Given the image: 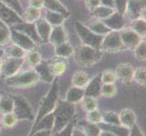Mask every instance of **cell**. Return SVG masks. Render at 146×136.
<instances>
[{"instance_id": "c3c4849f", "label": "cell", "mask_w": 146, "mask_h": 136, "mask_svg": "<svg viewBox=\"0 0 146 136\" xmlns=\"http://www.w3.org/2000/svg\"><path fill=\"white\" fill-rule=\"evenodd\" d=\"M127 1L128 0H113L115 11L120 14H123L125 12V8H126Z\"/></svg>"}, {"instance_id": "4dcf8cb0", "label": "cell", "mask_w": 146, "mask_h": 136, "mask_svg": "<svg viewBox=\"0 0 146 136\" xmlns=\"http://www.w3.org/2000/svg\"><path fill=\"white\" fill-rule=\"evenodd\" d=\"M55 55L58 57L65 58L71 56L74 54V48L71 44H69L67 42H64L63 44H60L58 45H55Z\"/></svg>"}, {"instance_id": "d6a6232c", "label": "cell", "mask_w": 146, "mask_h": 136, "mask_svg": "<svg viewBox=\"0 0 146 136\" xmlns=\"http://www.w3.org/2000/svg\"><path fill=\"white\" fill-rule=\"evenodd\" d=\"M130 28L132 30H133L135 33H137L141 37L145 36V32H146L145 19L137 18V19L132 20Z\"/></svg>"}, {"instance_id": "9f6ffc18", "label": "cell", "mask_w": 146, "mask_h": 136, "mask_svg": "<svg viewBox=\"0 0 146 136\" xmlns=\"http://www.w3.org/2000/svg\"><path fill=\"white\" fill-rule=\"evenodd\" d=\"M99 136H116V135L113 134V133H111L110 131H106V130H101V133H100Z\"/></svg>"}, {"instance_id": "d590c367", "label": "cell", "mask_w": 146, "mask_h": 136, "mask_svg": "<svg viewBox=\"0 0 146 136\" xmlns=\"http://www.w3.org/2000/svg\"><path fill=\"white\" fill-rule=\"evenodd\" d=\"M44 19H46L52 27H56V26H62V24L64 22V20L66 18L60 14L47 11L46 17Z\"/></svg>"}, {"instance_id": "94428289", "label": "cell", "mask_w": 146, "mask_h": 136, "mask_svg": "<svg viewBox=\"0 0 146 136\" xmlns=\"http://www.w3.org/2000/svg\"><path fill=\"white\" fill-rule=\"evenodd\" d=\"M0 132H1V124H0Z\"/></svg>"}, {"instance_id": "680465c9", "label": "cell", "mask_w": 146, "mask_h": 136, "mask_svg": "<svg viewBox=\"0 0 146 136\" xmlns=\"http://www.w3.org/2000/svg\"><path fill=\"white\" fill-rule=\"evenodd\" d=\"M1 64H2V58L0 56V66H1Z\"/></svg>"}, {"instance_id": "816d5d0a", "label": "cell", "mask_w": 146, "mask_h": 136, "mask_svg": "<svg viewBox=\"0 0 146 136\" xmlns=\"http://www.w3.org/2000/svg\"><path fill=\"white\" fill-rule=\"evenodd\" d=\"M29 2V7H35V8H38L41 9L44 7V2L43 0H28Z\"/></svg>"}, {"instance_id": "484cf974", "label": "cell", "mask_w": 146, "mask_h": 136, "mask_svg": "<svg viewBox=\"0 0 146 136\" xmlns=\"http://www.w3.org/2000/svg\"><path fill=\"white\" fill-rule=\"evenodd\" d=\"M86 27L94 34H99V36H103L111 31V30L104 24L102 20H99V19L91 21L86 25Z\"/></svg>"}, {"instance_id": "2e32d148", "label": "cell", "mask_w": 146, "mask_h": 136, "mask_svg": "<svg viewBox=\"0 0 146 136\" xmlns=\"http://www.w3.org/2000/svg\"><path fill=\"white\" fill-rule=\"evenodd\" d=\"M102 21L111 31H120L124 26V18L123 14H120L116 11H114L109 17Z\"/></svg>"}, {"instance_id": "5bb4252c", "label": "cell", "mask_w": 146, "mask_h": 136, "mask_svg": "<svg viewBox=\"0 0 146 136\" xmlns=\"http://www.w3.org/2000/svg\"><path fill=\"white\" fill-rule=\"evenodd\" d=\"M34 24L40 41H42L44 43H47L53 27L44 18H39Z\"/></svg>"}, {"instance_id": "277c9868", "label": "cell", "mask_w": 146, "mask_h": 136, "mask_svg": "<svg viewBox=\"0 0 146 136\" xmlns=\"http://www.w3.org/2000/svg\"><path fill=\"white\" fill-rule=\"evenodd\" d=\"M6 84L13 88H28L36 84L39 76L35 69H30L21 73H17L13 76L6 78Z\"/></svg>"}, {"instance_id": "836d02e7", "label": "cell", "mask_w": 146, "mask_h": 136, "mask_svg": "<svg viewBox=\"0 0 146 136\" xmlns=\"http://www.w3.org/2000/svg\"><path fill=\"white\" fill-rule=\"evenodd\" d=\"M25 58H26L27 64L30 66H33V67H36V65H38L42 62L41 54L35 49L27 51V53H26V55H25Z\"/></svg>"}, {"instance_id": "91938a15", "label": "cell", "mask_w": 146, "mask_h": 136, "mask_svg": "<svg viewBox=\"0 0 146 136\" xmlns=\"http://www.w3.org/2000/svg\"><path fill=\"white\" fill-rule=\"evenodd\" d=\"M1 51H2V48H1V45H0V53H1Z\"/></svg>"}, {"instance_id": "ba28073f", "label": "cell", "mask_w": 146, "mask_h": 136, "mask_svg": "<svg viewBox=\"0 0 146 136\" xmlns=\"http://www.w3.org/2000/svg\"><path fill=\"white\" fill-rule=\"evenodd\" d=\"M25 58H14L7 57L5 60H2L1 66H0V73L5 78L13 76L14 74L19 72L20 68L22 67Z\"/></svg>"}, {"instance_id": "83f0119b", "label": "cell", "mask_w": 146, "mask_h": 136, "mask_svg": "<svg viewBox=\"0 0 146 136\" xmlns=\"http://www.w3.org/2000/svg\"><path fill=\"white\" fill-rule=\"evenodd\" d=\"M14 110V99L12 96L2 94L0 97V113L7 114L13 113Z\"/></svg>"}, {"instance_id": "60d3db41", "label": "cell", "mask_w": 146, "mask_h": 136, "mask_svg": "<svg viewBox=\"0 0 146 136\" xmlns=\"http://www.w3.org/2000/svg\"><path fill=\"white\" fill-rule=\"evenodd\" d=\"M138 84L140 85H145L146 84V70L145 67H139L133 72V78Z\"/></svg>"}, {"instance_id": "44dd1931", "label": "cell", "mask_w": 146, "mask_h": 136, "mask_svg": "<svg viewBox=\"0 0 146 136\" xmlns=\"http://www.w3.org/2000/svg\"><path fill=\"white\" fill-rule=\"evenodd\" d=\"M120 123L122 126L131 129L136 124V115L131 109H124L119 114Z\"/></svg>"}, {"instance_id": "6125c7cd", "label": "cell", "mask_w": 146, "mask_h": 136, "mask_svg": "<svg viewBox=\"0 0 146 136\" xmlns=\"http://www.w3.org/2000/svg\"><path fill=\"white\" fill-rule=\"evenodd\" d=\"M1 95H2V93H1V92H0V97H1Z\"/></svg>"}, {"instance_id": "603a6c76", "label": "cell", "mask_w": 146, "mask_h": 136, "mask_svg": "<svg viewBox=\"0 0 146 136\" xmlns=\"http://www.w3.org/2000/svg\"><path fill=\"white\" fill-rule=\"evenodd\" d=\"M84 96V90L83 88L73 86L68 90V92L66 94V97H65V101L69 103L74 104L81 102Z\"/></svg>"}, {"instance_id": "681fc988", "label": "cell", "mask_w": 146, "mask_h": 136, "mask_svg": "<svg viewBox=\"0 0 146 136\" xmlns=\"http://www.w3.org/2000/svg\"><path fill=\"white\" fill-rule=\"evenodd\" d=\"M101 5L100 0H85V6L90 12L93 11L94 8H96Z\"/></svg>"}, {"instance_id": "4316f807", "label": "cell", "mask_w": 146, "mask_h": 136, "mask_svg": "<svg viewBox=\"0 0 146 136\" xmlns=\"http://www.w3.org/2000/svg\"><path fill=\"white\" fill-rule=\"evenodd\" d=\"M21 17L24 22L33 24L41 17V9L29 7L24 11Z\"/></svg>"}, {"instance_id": "f907efd6", "label": "cell", "mask_w": 146, "mask_h": 136, "mask_svg": "<svg viewBox=\"0 0 146 136\" xmlns=\"http://www.w3.org/2000/svg\"><path fill=\"white\" fill-rule=\"evenodd\" d=\"M128 136H144V134L143 133V132L140 130V128L137 125L135 124L134 126H133L130 129V133Z\"/></svg>"}, {"instance_id": "30bf717a", "label": "cell", "mask_w": 146, "mask_h": 136, "mask_svg": "<svg viewBox=\"0 0 146 136\" xmlns=\"http://www.w3.org/2000/svg\"><path fill=\"white\" fill-rule=\"evenodd\" d=\"M0 20L7 27H12L24 22L19 15H17L13 9L3 4L1 1H0Z\"/></svg>"}, {"instance_id": "7a4b0ae2", "label": "cell", "mask_w": 146, "mask_h": 136, "mask_svg": "<svg viewBox=\"0 0 146 136\" xmlns=\"http://www.w3.org/2000/svg\"><path fill=\"white\" fill-rule=\"evenodd\" d=\"M75 62L83 67L92 66L102 59V53L100 50L93 48L88 45L82 44L74 50Z\"/></svg>"}, {"instance_id": "5b68a950", "label": "cell", "mask_w": 146, "mask_h": 136, "mask_svg": "<svg viewBox=\"0 0 146 136\" xmlns=\"http://www.w3.org/2000/svg\"><path fill=\"white\" fill-rule=\"evenodd\" d=\"M75 30H76V33L78 34L79 38L81 39V41L83 44L88 45V46H91L93 48L98 49L100 50L101 44L103 41V36H99V34H94L85 25L76 22L74 25Z\"/></svg>"}, {"instance_id": "f1b7e54d", "label": "cell", "mask_w": 146, "mask_h": 136, "mask_svg": "<svg viewBox=\"0 0 146 136\" xmlns=\"http://www.w3.org/2000/svg\"><path fill=\"white\" fill-rule=\"evenodd\" d=\"M89 76L83 71H76L72 77L73 86L84 89L89 82Z\"/></svg>"}, {"instance_id": "1f68e13d", "label": "cell", "mask_w": 146, "mask_h": 136, "mask_svg": "<svg viewBox=\"0 0 146 136\" xmlns=\"http://www.w3.org/2000/svg\"><path fill=\"white\" fill-rule=\"evenodd\" d=\"M5 53L8 57L14 58H25V55H26V51L15 44L8 45L5 50Z\"/></svg>"}, {"instance_id": "6f0895ef", "label": "cell", "mask_w": 146, "mask_h": 136, "mask_svg": "<svg viewBox=\"0 0 146 136\" xmlns=\"http://www.w3.org/2000/svg\"><path fill=\"white\" fill-rule=\"evenodd\" d=\"M3 26H5V24L1 21V20H0V27H3ZM6 26H7V25H6Z\"/></svg>"}, {"instance_id": "52a82bcc", "label": "cell", "mask_w": 146, "mask_h": 136, "mask_svg": "<svg viewBox=\"0 0 146 136\" xmlns=\"http://www.w3.org/2000/svg\"><path fill=\"white\" fill-rule=\"evenodd\" d=\"M14 99L13 113L17 116V120H34L35 116L33 109L26 98L22 96H12Z\"/></svg>"}, {"instance_id": "f6af8a7d", "label": "cell", "mask_w": 146, "mask_h": 136, "mask_svg": "<svg viewBox=\"0 0 146 136\" xmlns=\"http://www.w3.org/2000/svg\"><path fill=\"white\" fill-rule=\"evenodd\" d=\"M100 76L103 84H113L116 81V75L114 71H112V70H105Z\"/></svg>"}, {"instance_id": "f35d334b", "label": "cell", "mask_w": 146, "mask_h": 136, "mask_svg": "<svg viewBox=\"0 0 146 136\" xmlns=\"http://www.w3.org/2000/svg\"><path fill=\"white\" fill-rule=\"evenodd\" d=\"M18 122L17 116L14 113H10L7 114H3V117L1 119V123L5 127L7 128H12L16 125Z\"/></svg>"}, {"instance_id": "f5cc1de1", "label": "cell", "mask_w": 146, "mask_h": 136, "mask_svg": "<svg viewBox=\"0 0 146 136\" xmlns=\"http://www.w3.org/2000/svg\"><path fill=\"white\" fill-rule=\"evenodd\" d=\"M52 130H40L35 132L30 136H51Z\"/></svg>"}, {"instance_id": "b9f144b4", "label": "cell", "mask_w": 146, "mask_h": 136, "mask_svg": "<svg viewBox=\"0 0 146 136\" xmlns=\"http://www.w3.org/2000/svg\"><path fill=\"white\" fill-rule=\"evenodd\" d=\"M116 87L113 84H103L101 88V95L104 97H113L116 94Z\"/></svg>"}, {"instance_id": "ffe728a7", "label": "cell", "mask_w": 146, "mask_h": 136, "mask_svg": "<svg viewBox=\"0 0 146 136\" xmlns=\"http://www.w3.org/2000/svg\"><path fill=\"white\" fill-rule=\"evenodd\" d=\"M12 28L15 30H17V31H19V32H22L25 34H27V36H28L30 38H32L36 43L37 41H40L34 23L30 24V23L22 22V23L15 25V26H12Z\"/></svg>"}, {"instance_id": "cb8c5ba5", "label": "cell", "mask_w": 146, "mask_h": 136, "mask_svg": "<svg viewBox=\"0 0 146 136\" xmlns=\"http://www.w3.org/2000/svg\"><path fill=\"white\" fill-rule=\"evenodd\" d=\"M98 125H99V127L101 128V130L110 131L111 133H113L116 136H128L129 133H130V129H128L126 127H123L121 124H118V125L105 124V123L101 122L100 123H98Z\"/></svg>"}, {"instance_id": "db71d44e", "label": "cell", "mask_w": 146, "mask_h": 136, "mask_svg": "<svg viewBox=\"0 0 146 136\" xmlns=\"http://www.w3.org/2000/svg\"><path fill=\"white\" fill-rule=\"evenodd\" d=\"M100 3H101L102 6L114 8V2H113V0H100Z\"/></svg>"}, {"instance_id": "8d00e7d4", "label": "cell", "mask_w": 146, "mask_h": 136, "mask_svg": "<svg viewBox=\"0 0 146 136\" xmlns=\"http://www.w3.org/2000/svg\"><path fill=\"white\" fill-rule=\"evenodd\" d=\"M102 123L105 124H113L118 125L120 123L119 114L114 112H105L102 113Z\"/></svg>"}, {"instance_id": "9c48e42d", "label": "cell", "mask_w": 146, "mask_h": 136, "mask_svg": "<svg viewBox=\"0 0 146 136\" xmlns=\"http://www.w3.org/2000/svg\"><path fill=\"white\" fill-rule=\"evenodd\" d=\"M10 38L15 44L18 45L19 47L24 49L25 51H30L36 47V42L28 36L22 32H19L17 30L10 29Z\"/></svg>"}, {"instance_id": "6da1fadb", "label": "cell", "mask_w": 146, "mask_h": 136, "mask_svg": "<svg viewBox=\"0 0 146 136\" xmlns=\"http://www.w3.org/2000/svg\"><path fill=\"white\" fill-rule=\"evenodd\" d=\"M53 113L54 118L53 131L57 133L64 129L72 121L74 114V106L73 103H69L66 101L64 102L57 100Z\"/></svg>"}, {"instance_id": "d6986e66", "label": "cell", "mask_w": 146, "mask_h": 136, "mask_svg": "<svg viewBox=\"0 0 146 136\" xmlns=\"http://www.w3.org/2000/svg\"><path fill=\"white\" fill-rule=\"evenodd\" d=\"M35 70L37 73L39 79H42L44 82L46 83H52L54 82V75L53 74L51 71V67H50V64L46 62H41L38 65L35 67Z\"/></svg>"}, {"instance_id": "11a10c76", "label": "cell", "mask_w": 146, "mask_h": 136, "mask_svg": "<svg viewBox=\"0 0 146 136\" xmlns=\"http://www.w3.org/2000/svg\"><path fill=\"white\" fill-rule=\"evenodd\" d=\"M71 136H86V135H85V133L83 132L82 130L77 129V128H74L72 131Z\"/></svg>"}, {"instance_id": "f546056e", "label": "cell", "mask_w": 146, "mask_h": 136, "mask_svg": "<svg viewBox=\"0 0 146 136\" xmlns=\"http://www.w3.org/2000/svg\"><path fill=\"white\" fill-rule=\"evenodd\" d=\"M114 11H115L114 8L104 7V6H102V5H100L99 7H97L96 8H94L93 11H91V15L96 19L104 20L107 17H109Z\"/></svg>"}, {"instance_id": "3957f363", "label": "cell", "mask_w": 146, "mask_h": 136, "mask_svg": "<svg viewBox=\"0 0 146 136\" xmlns=\"http://www.w3.org/2000/svg\"><path fill=\"white\" fill-rule=\"evenodd\" d=\"M58 100V84L56 81H54L51 89L49 90L47 94L43 98L41 104H40L36 117L35 118L34 125H36L40 120L46 116L47 114L54 112ZM33 125V126H34Z\"/></svg>"}, {"instance_id": "e0dca14e", "label": "cell", "mask_w": 146, "mask_h": 136, "mask_svg": "<svg viewBox=\"0 0 146 136\" xmlns=\"http://www.w3.org/2000/svg\"><path fill=\"white\" fill-rule=\"evenodd\" d=\"M48 42H50L54 46L64 42H67V34L63 26H56L52 27Z\"/></svg>"}, {"instance_id": "bcb514c9", "label": "cell", "mask_w": 146, "mask_h": 136, "mask_svg": "<svg viewBox=\"0 0 146 136\" xmlns=\"http://www.w3.org/2000/svg\"><path fill=\"white\" fill-rule=\"evenodd\" d=\"M10 28L7 26H3L0 27V45H5L10 41Z\"/></svg>"}, {"instance_id": "d4e9b609", "label": "cell", "mask_w": 146, "mask_h": 136, "mask_svg": "<svg viewBox=\"0 0 146 136\" xmlns=\"http://www.w3.org/2000/svg\"><path fill=\"white\" fill-rule=\"evenodd\" d=\"M49 64H50V67H51V71L54 76H59V75L63 74L65 72V69H66L65 58L56 56Z\"/></svg>"}, {"instance_id": "8992f818", "label": "cell", "mask_w": 146, "mask_h": 136, "mask_svg": "<svg viewBox=\"0 0 146 136\" xmlns=\"http://www.w3.org/2000/svg\"><path fill=\"white\" fill-rule=\"evenodd\" d=\"M125 47L121 40L119 31H110L104 36L102 44L100 46V51L114 53L124 50Z\"/></svg>"}, {"instance_id": "74e56055", "label": "cell", "mask_w": 146, "mask_h": 136, "mask_svg": "<svg viewBox=\"0 0 146 136\" xmlns=\"http://www.w3.org/2000/svg\"><path fill=\"white\" fill-rule=\"evenodd\" d=\"M0 1L6 5V6H7L8 7L13 9L20 17H22V15L24 13V9L22 7L21 3L19 2V0H0Z\"/></svg>"}, {"instance_id": "4fadbf2b", "label": "cell", "mask_w": 146, "mask_h": 136, "mask_svg": "<svg viewBox=\"0 0 146 136\" xmlns=\"http://www.w3.org/2000/svg\"><path fill=\"white\" fill-rule=\"evenodd\" d=\"M145 8V0H128L125 12L131 20L140 18L141 13Z\"/></svg>"}, {"instance_id": "7402d4cb", "label": "cell", "mask_w": 146, "mask_h": 136, "mask_svg": "<svg viewBox=\"0 0 146 136\" xmlns=\"http://www.w3.org/2000/svg\"><path fill=\"white\" fill-rule=\"evenodd\" d=\"M54 121V113H51L47 114L46 116H44V118H42L41 120H40L36 125H34L28 136L33 134L35 132H36V131H40V130H53Z\"/></svg>"}, {"instance_id": "ab89813d", "label": "cell", "mask_w": 146, "mask_h": 136, "mask_svg": "<svg viewBox=\"0 0 146 136\" xmlns=\"http://www.w3.org/2000/svg\"><path fill=\"white\" fill-rule=\"evenodd\" d=\"M81 102H82V107L84 108V111H86V112H90V111L95 110L97 108L96 99L94 97L84 96Z\"/></svg>"}, {"instance_id": "8fae6325", "label": "cell", "mask_w": 146, "mask_h": 136, "mask_svg": "<svg viewBox=\"0 0 146 136\" xmlns=\"http://www.w3.org/2000/svg\"><path fill=\"white\" fill-rule=\"evenodd\" d=\"M119 34H120L121 40H122L125 49L127 48V49L133 50L143 41L142 37L131 28L121 29L119 31Z\"/></svg>"}, {"instance_id": "7bdbcfd3", "label": "cell", "mask_w": 146, "mask_h": 136, "mask_svg": "<svg viewBox=\"0 0 146 136\" xmlns=\"http://www.w3.org/2000/svg\"><path fill=\"white\" fill-rule=\"evenodd\" d=\"M146 44L144 41L141 42L136 47L133 49L134 52V55L138 60H141V61H144L146 58Z\"/></svg>"}, {"instance_id": "7c38bea8", "label": "cell", "mask_w": 146, "mask_h": 136, "mask_svg": "<svg viewBox=\"0 0 146 136\" xmlns=\"http://www.w3.org/2000/svg\"><path fill=\"white\" fill-rule=\"evenodd\" d=\"M134 69L130 64H120L114 71L116 79L120 80L123 84H130L133 81Z\"/></svg>"}, {"instance_id": "e575fe53", "label": "cell", "mask_w": 146, "mask_h": 136, "mask_svg": "<svg viewBox=\"0 0 146 136\" xmlns=\"http://www.w3.org/2000/svg\"><path fill=\"white\" fill-rule=\"evenodd\" d=\"M81 126L83 128V132L86 136H99L101 133V128L98 124L91 123L89 122L81 123Z\"/></svg>"}, {"instance_id": "ac0fdd59", "label": "cell", "mask_w": 146, "mask_h": 136, "mask_svg": "<svg viewBox=\"0 0 146 136\" xmlns=\"http://www.w3.org/2000/svg\"><path fill=\"white\" fill-rule=\"evenodd\" d=\"M43 2L44 7H46L47 11L60 14L65 18H67L70 16V12L67 10V8L58 0H43Z\"/></svg>"}, {"instance_id": "9a60e30c", "label": "cell", "mask_w": 146, "mask_h": 136, "mask_svg": "<svg viewBox=\"0 0 146 136\" xmlns=\"http://www.w3.org/2000/svg\"><path fill=\"white\" fill-rule=\"evenodd\" d=\"M102 81L100 75H96L93 79L89 80L87 85L85 86L84 96H90L96 99L101 95V88H102Z\"/></svg>"}, {"instance_id": "be15d7a7", "label": "cell", "mask_w": 146, "mask_h": 136, "mask_svg": "<svg viewBox=\"0 0 146 136\" xmlns=\"http://www.w3.org/2000/svg\"><path fill=\"white\" fill-rule=\"evenodd\" d=\"M0 76H1V73H0Z\"/></svg>"}, {"instance_id": "ee69618b", "label": "cell", "mask_w": 146, "mask_h": 136, "mask_svg": "<svg viewBox=\"0 0 146 136\" xmlns=\"http://www.w3.org/2000/svg\"><path fill=\"white\" fill-rule=\"evenodd\" d=\"M86 120H87V122L91 123L98 124L102 122V113H101L97 109L90 111V112H87Z\"/></svg>"}, {"instance_id": "7dc6e473", "label": "cell", "mask_w": 146, "mask_h": 136, "mask_svg": "<svg viewBox=\"0 0 146 136\" xmlns=\"http://www.w3.org/2000/svg\"><path fill=\"white\" fill-rule=\"evenodd\" d=\"M73 129H74V123H73V121H71L64 129H62L61 131H59L57 133H55L54 136H71Z\"/></svg>"}]
</instances>
